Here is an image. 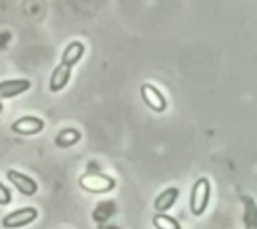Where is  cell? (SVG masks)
Returning <instances> with one entry per match:
<instances>
[{"mask_svg":"<svg viewBox=\"0 0 257 229\" xmlns=\"http://www.w3.org/2000/svg\"><path fill=\"white\" fill-rule=\"evenodd\" d=\"M82 54H84V44H82L80 40H72V42L64 48L60 64H58V66L52 70V74H50L48 88H50L52 92H58V90H62V88L68 84V80H70V70H72V66L82 58Z\"/></svg>","mask_w":257,"mask_h":229,"instance_id":"obj_1","label":"cell"},{"mask_svg":"<svg viewBox=\"0 0 257 229\" xmlns=\"http://www.w3.org/2000/svg\"><path fill=\"white\" fill-rule=\"evenodd\" d=\"M78 185L82 191L86 193H108L114 189V179L108 177V175H102V173H84L80 179H78Z\"/></svg>","mask_w":257,"mask_h":229,"instance_id":"obj_2","label":"cell"},{"mask_svg":"<svg viewBox=\"0 0 257 229\" xmlns=\"http://www.w3.org/2000/svg\"><path fill=\"white\" fill-rule=\"evenodd\" d=\"M209 195H211V185L205 177L197 179L193 189H191V199H189V207H191V213L193 215H203L205 209H207V203H209Z\"/></svg>","mask_w":257,"mask_h":229,"instance_id":"obj_3","label":"cell"},{"mask_svg":"<svg viewBox=\"0 0 257 229\" xmlns=\"http://www.w3.org/2000/svg\"><path fill=\"white\" fill-rule=\"evenodd\" d=\"M38 219V209L36 207H22V209H16L8 215L2 217V227L4 229H20V227H26L30 223H34Z\"/></svg>","mask_w":257,"mask_h":229,"instance_id":"obj_4","label":"cell"},{"mask_svg":"<svg viewBox=\"0 0 257 229\" xmlns=\"http://www.w3.org/2000/svg\"><path fill=\"white\" fill-rule=\"evenodd\" d=\"M6 177L12 183V187L18 189V193H22L24 197H32V195L38 193V183L32 177H28V175H24V173H20L16 169H8Z\"/></svg>","mask_w":257,"mask_h":229,"instance_id":"obj_5","label":"cell"},{"mask_svg":"<svg viewBox=\"0 0 257 229\" xmlns=\"http://www.w3.org/2000/svg\"><path fill=\"white\" fill-rule=\"evenodd\" d=\"M10 129H12V133H16V135L32 137V135H38V133L44 131V121L38 119V117L28 114V117H20V119H16V121L10 125Z\"/></svg>","mask_w":257,"mask_h":229,"instance_id":"obj_6","label":"cell"},{"mask_svg":"<svg viewBox=\"0 0 257 229\" xmlns=\"http://www.w3.org/2000/svg\"><path fill=\"white\" fill-rule=\"evenodd\" d=\"M141 94H143V100L149 104V108H153L155 112H163L167 108V100H165V96L161 94V90L157 86L145 82L141 86Z\"/></svg>","mask_w":257,"mask_h":229,"instance_id":"obj_7","label":"cell"},{"mask_svg":"<svg viewBox=\"0 0 257 229\" xmlns=\"http://www.w3.org/2000/svg\"><path fill=\"white\" fill-rule=\"evenodd\" d=\"M30 88L28 78H10V80H0V98H14Z\"/></svg>","mask_w":257,"mask_h":229,"instance_id":"obj_8","label":"cell"},{"mask_svg":"<svg viewBox=\"0 0 257 229\" xmlns=\"http://www.w3.org/2000/svg\"><path fill=\"white\" fill-rule=\"evenodd\" d=\"M177 199H179V189H177V187H169V189L161 191V195L155 199V209H157V213L169 211V209L175 205Z\"/></svg>","mask_w":257,"mask_h":229,"instance_id":"obj_9","label":"cell"},{"mask_svg":"<svg viewBox=\"0 0 257 229\" xmlns=\"http://www.w3.org/2000/svg\"><path fill=\"white\" fill-rule=\"evenodd\" d=\"M78 141H80V133H78L76 129H64V131H60V133L56 135V139H54L56 147H60V149L72 147V145H76Z\"/></svg>","mask_w":257,"mask_h":229,"instance_id":"obj_10","label":"cell"},{"mask_svg":"<svg viewBox=\"0 0 257 229\" xmlns=\"http://www.w3.org/2000/svg\"><path fill=\"white\" fill-rule=\"evenodd\" d=\"M245 229H257V205L253 199L245 197Z\"/></svg>","mask_w":257,"mask_h":229,"instance_id":"obj_11","label":"cell"},{"mask_svg":"<svg viewBox=\"0 0 257 229\" xmlns=\"http://www.w3.org/2000/svg\"><path fill=\"white\" fill-rule=\"evenodd\" d=\"M153 223H155L157 229H181L179 221L173 219V217H169V215H165V213H157L153 217Z\"/></svg>","mask_w":257,"mask_h":229,"instance_id":"obj_12","label":"cell"},{"mask_svg":"<svg viewBox=\"0 0 257 229\" xmlns=\"http://www.w3.org/2000/svg\"><path fill=\"white\" fill-rule=\"evenodd\" d=\"M12 201V193H10V189L0 181V205H8Z\"/></svg>","mask_w":257,"mask_h":229,"instance_id":"obj_13","label":"cell"},{"mask_svg":"<svg viewBox=\"0 0 257 229\" xmlns=\"http://www.w3.org/2000/svg\"><path fill=\"white\" fill-rule=\"evenodd\" d=\"M0 112H2V104H0Z\"/></svg>","mask_w":257,"mask_h":229,"instance_id":"obj_14","label":"cell"}]
</instances>
